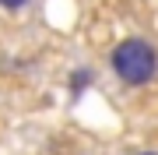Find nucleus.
<instances>
[{"instance_id":"1","label":"nucleus","mask_w":158,"mask_h":155,"mask_svg":"<svg viewBox=\"0 0 158 155\" xmlns=\"http://www.w3.org/2000/svg\"><path fill=\"white\" fill-rule=\"evenodd\" d=\"M113 71L130 88L151 85L155 74H158V50L148 39H123L113 50Z\"/></svg>"},{"instance_id":"2","label":"nucleus","mask_w":158,"mask_h":155,"mask_svg":"<svg viewBox=\"0 0 158 155\" xmlns=\"http://www.w3.org/2000/svg\"><path fill=\"white\" fill-rule=\"evenodd\" d=\"M91 81H95V71H91V67H77V71H70V81H67V88H70V102H77V99L88 92Z\"/></svg>"},{"instance_id":"3","label":"nucleus","mask_w":158,"mask_h":155,"mask_svg":"<svg viewBox=\"0 0 158 155\" xmlns=\"http://www.w3.org/2000/svg\"><path fill=\"white\" fill-rule=\"evenodd\" d=\"M25 4H28V0H0V7H7V11H21Z\"/></svg>"},{"instance_id":"4","label":"nucleus","mask_w":158,"mask_h":155,"mask_svg":"<svg viewBox=\"0 0 158 155\" xmlns=\"http://www.w3.org/2000/svg\"><path fill=\"white\" fill-rule=\"evenodd\" d=\"M141 155H158V152H141Z\"/></svg>"}]
</instances>
